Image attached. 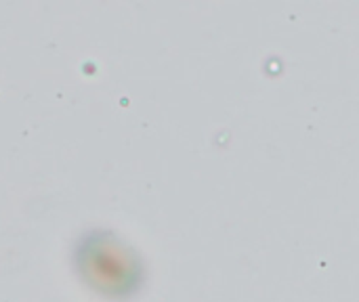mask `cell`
Instances as JSON below:
<instances>
[{
  "mask_svg": "<svg viewBox=\"0 0 359 302\" xmlns=\"http://www.w3.org/2000/svg\"><path fill=\"white\" fill-rule=\"evenodd\" d=\"M82 271L97 288L116 294L133 288L137 275L133 256L107 240H90L84 246Z\"/></svg>",
  "mask_w": 359,
  "mask_h": 302,
  "instance_id": "cell-1",
  "label": "cell"
}]
</instances>
